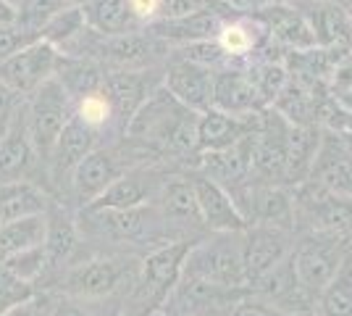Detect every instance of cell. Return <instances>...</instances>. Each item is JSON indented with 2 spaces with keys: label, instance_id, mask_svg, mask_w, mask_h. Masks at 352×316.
Segmentation results:
<instances>
[{
  "label": "cell",
  "instance_id": "52a82bcc",
  "mask_svg": "<svg viewBox=\"0 0 352 316\" xmlns=\"http://www.w3.org/2000/svg\"><path fill=\"white\" fill-rule=\"evenodd\" d=\"M294 222H308L310 232H326L350 238L352 235V196L331 193L318 182H302L294 187Z\"/></svg>",
  "mask_w": 352,
  "mask_h": 316
},
{
  "label": "cell",
  "instance_id": "4fadbf2b",
  "mask_svg": "<svg viewBox=\"0 0 352 316\" xmlns=\"http://www.w3.org/2000/svg\"><path fill=\"white\" fill-rule=\"evenodd\" d=\"M236 206L242 211L245 222L250 224H268L281 229H294V196L281 185H261L248 182L232 193Z\"/></svg>",
  "mask_w": 352,
  "mask_h": 316
},
{
  "label": "cell",
  "instance_id": "7c38bea8",
  "mask_svg": "<svg viewBox=\"0 0 352 316\" xmlns=\"http://www.w3.org/2000/svg\"><path fill=\"white\" fill-rule=\"evenodd\" d=\"M292 232L281 227L268 224H250L242 232V264L248 287H252L258 280H263L268 271H274L279 264H284L292 256Z\"/></svg>",
  "mask_w": 352,
  "mask_h": 316
},
{
  "label": "cell",
  "instance_id": "c3c4849f",
  "mask_svg": "<svg viewBox=\"0 0 352 316\" xmlns=\"http://www.w3.org/2000/svg\"><path fill=\"white\" fill-rule=\"evenodd\" d=\"M289 316H316L313 311H297V314H289Z\"/></svg>",
  "mask_w": 352,
  "mask_h": 316
},
{
  "label": "cell",
  "instance_id": "f1b7e54d",
  "mask_svg": "<svg viewBox=\"0 0 352 316\" xmlns=\"http://www.w3.org/2000/svg\"><path fill=\"white\" fill-rule=\"evenodd\" d=\"M50 203L53 200L40 182H16V185L0 187V219H3V224L14 222V219H24V216L45 213Z\"/></svg>",
  "mask_w": 352,
  "mask_h": 316
},
{
  "label": "cell",
  "instance_id": "83f0119b",
  "mask_svg": "<svg viewBox=\"0 0 352 316\" xmlns=\"http://www.w3.org/2000/svg\"><path fill=\"white\" fill-rule=\"evenodd\" d=\"M321 151V137L316 127L305 124H289V135H287V182L289 185H302L310 180L313 164Z\"/></svg>",
  "mask_w": 352,
  "mask_h": 316
},
{
  "label": "cell",
  "instance_id": "ac0fdd59",
  "mask_svg": "<svg viewBox=\"0 0 352 316\" xmlns=\"http://www.w3.org/2000/svg\"><path fill=\"white\" fill-rule=\"evenodd\" d=\"M213 108L236 119H252L265 111L245 66H223L213 74Z\"/></svg>",
  "mask_w": 352,
  "mask_h": 316
},
{
  "label": "cell",
  "instance_id": "44dd1931",
  "mask_svg": "<svg viewBox=\"0 0 352 316\" xmlns=\"http://www.w3.org/2000/svg\"><path fill=\"white\" fill-rule=\"evenodd\" d=\"M79 227L69 209L53 200L47 206V232H45V256H47V280H58L74 264V253L79 248Z\"/></svg>",
  "mask_w": 352,
  "mask_h": 316
},
{
  "label": "cell",
  "instance_id": "ffe728a7",
  "mask_svg": "<svg viewBox=\"0 0 352 316\" xmlns=\"http://www.w3.org/2000/svg\"><path fill=\"white\" fill-rule=\"evenodd\" d=\"M153 203L161 211L166 227L176 232L179 240H190L184 235H190L195 229H203L190 177H166Z\"/></svg>",
  "mask_w": 352,
  "mask_h": 316
},
{
  "label": "cell",
  "instance_id": "f5cc1de1",
  "mask_svg": "<svg viewBox=\"0 0 352 316\" xmlns=\"http://www.w3.org/2000/svg\"><path fill=\"white\" fill-rule=\"evenodd\" d=\"M155 316H168V314H155Z\"/></svg>",
  "mask_w": 352,
  "mask_h": 316
},
{
  "label": "cell",
  "instance_id": "7402d4cb",
  "mask_svg": "<svg viewBox=\"0 0 352 316\" xmlns=\"http://www.w3.org/2000/svg\"><path fill=\"white\" fill-rule=\"evenodd\" d=\"M216 43L221 45L223 56L229 59V66H245L248 61L258 59V53L265 50L268 32H265L263 21L255 14L250 16H226L219 30Z\"/></svg>",
  "mask_w": 352,
  "mask_h": 316
},
{
  "label": "cell",
  "instance_id": "681fc988",
  "mask_svg": "<svg viewBox=\"0 0 352 316\" xmlns=\"http://www.w3.org/2000/svg\"><path fill=\"white\" fill-rule=\"evenodd\" d=\"M344 11L350 14V19H352V0H347V6H344Z\"/></svg>",
  "mask_w": 352,
  "mask_h": 316
},
{
  "label": "cell",
  "instance_id": "11a10c76",
  "mask_svg": "<svg viewBox=\"0 0 352 316\" xmlns=\"http://www.w3.org/2000/svg\"><path fill=\"white\" fill-rule=\"evenodd\" d=\"M0 224H3V219H0Z\"/></svg>",
  "mask_w": 352,
  "mask_h": 316
},
{
  "label": "cell",
  "instance_id": "d6986e66",
  "mask_svg": "<svg viewBox=\"0 0 352 316\" xmlns=\"http://www.w3.org/2000/svg\"><path fill=\"white\" fill-rule=\"evenodd\" d=\"M98 140H100L98 132H92L76 116H72V121L66 124V129L60 132L50 158L45 161V177L50 180V185H58V187L63 182L69 185L74 169L82 164V158L89 156L95 148H100Z\"/></svg>",
  "mask_w": 352,
  "mask_h": 316
},
{
  "label": "cell",
  "instance_id": "7bdbcfd3",
  "mask_svg": "<svg viewBox=\"0 0 352 316\" xmlns=\"http://www.w3.org/2000/svg\"><path fill=\"white\" fill-rule=\"evenodd\" d=\"M21 103H24V98L16 95L11 87H6V85L0 82V132L6 129V124L11 121V116L19 111V105Z\"/></svg>",
  "mask_w": 352,
  "mask_h": 316
},
{
  "label": "cell",
  "instance_id": "cb8c5ba5",
  "mask_svg": "<svg viewBox=\"0 0 352 316\" xmlns=\"http://www.w3.org/2000/svg\"><path fill=\"white\" fill-rule=\"evenodd\" d=\"M255 16L263 21L271 43H279L281 48H289L292 53H305V50H316L318 48L305 14L297 11L294 6L274 3L268 8L255 11Z\"/></svg>",
  "mask_w": 352,
  "mask_h": 316
},
{
  "label": "cell",
  "instance_id": "d6a6232c",
  "mask_svg": "<svg viewBox=\"0 0 352 316\" xmlns=\"http://www.w3.org/2000/svg\"><path fill=\"white\" fill-rule=\"evenodd\" d=\"M74 116L82 121L85 127H89L92 132H98V135H103L108 129H116L118 132L113 105H111L108 95L103 92V87L82 95L79 101H74ZM118 135H121V132H118Z\"/></svg>",
  "mask_w": 352,
  "mask_h": 316
},
{
  "label": "cell",
  "instance_id": "8fae6325",
  "mask_svg": "<svg viewBox=\"0 0 352 316\" xmlns=\"http://www.w3.org/2000/svg\"><path fill=\"white\" fill-rule=\"evenodd\" d=\"M40 169L45 174L43 161L32 145L27 114H24V103H21L0 135V187L16 185V182H37L34 177Z\"/></svg>",
  "mask_w": 352,
  "mask_h": 316
},
{
  "label": "cell",
  "instance_id": "9c48e42d",
  "mask_svg": "<svg viewBox=\"0 0 352 316\" xmlns=\"http://www.w3.org/2000/svg\"><path fill=\"white\" fill-rule=\"evenodd\" d=\"M60 53L53 45H47L45 40H37L32 45L21 48L11 59L0 63V82L6 87H11L16 95L30 98L32 92H37L45 82H50L58 72Z\"/></svg>",
  "mask_w": 352,
  "mask_h": 316
},
{
  "label": "cell",
  "instance_id": "7dc6e473",
  "mask_svg": "<svg viewBox=\"0 0 352 316\" xmlns=\"http://www.w3.org/2000/svg\"><path fill=\"white\" fill-rule=\"evenodd\" d=\"M63 3H66L69 8H82V6L87 3V0H63Z\"/></svg>",
  "mask_w": 352,
  "mask_h": 316
},
{
  "label": "cell",
  "instance_id": "836d02e7",
  "mask_svg": "<svg viewBox=\"0 0 352 316\" xmlns=\"http://www.w3.org/2000/svg\"><path fill=\"white\" fill-rule=\"evenodd\" d=\"M69 8L63 0H16V27L40 40V32Z\"/></svg>",
  "mask_w": 352,
  "mask_h": 316
},
{
  "label": "cell",
  "instance_id": "1f68e13d",
  "mask_svg": "<svg viewBox=\"0 0 352 316\" xmlns=\"http://www.w3.org/2000/svg\"><path fill=\"white\" fill-rule=\"evenodd\" d=\"M245 69H248L250 79H252V85H255V90L261 95L263 105L271 108V105L279 101L281 90L287 87L289 72L284 69L281 61H274V59H252L245 63Z\"/></svg>",
  "mask_w": 352,
  "mask_h": 316
},
{
  "label": "cell",
  "instance_id": "2e32d148",
  "mask_svg": "<svg viewBox=\"0 0 352 316\" xmlns=\"http://www.w3.org/2000/svg\"><path fill=\"white\" fill-rule=\"evenodd\" d=\"M213 69L184 59H171L163 72V87L192 114H206L213 108Z\"/></svg>",
  "mask_w": 352,
  "mask_h": 316
},
{
  "label": "cell",
  "instance_id": "6da1fadb",
  "mask_svg": "<svg viewBox=\"0 0 352 316\" xmlns=\"http://www.w3.org/2000/svg\"><path fill=\"white\" fill-rule=\"evenodd\" d=\"M124 140L142 143L147 148L171 156H190L197 153V114L187 111L161 85L140 105L126 127Z\"/></svg>",
  "mask_w": 352,
  "mask_h": 316
},
{
  "label": "cell",
  "instance_id": "f907efd6",
  "mask_svg": "<svg viewBox=\"0 0 352 316\" xmlns=\"http://www.w3.org/2000/svg\"><path fill=\"white\" fill-rule=\"evenodd\" d=\"M305 3L310 6V3H329V0H305Z\"/></svg>",
  "mask_w": 352,
  "mask_h": 316
},
{
  "label": "cell",
  "instance_id": "30bf717a",
  "mask_svg": "<svg viewBox=\"0 0 352 316\" xmlns=\"http://www.w3.org/2000/svg\"><path fill=\"white\" fill-rule=\"evenodd\" d=\"M124 158H126V153L113 148V145H100L89 156H85L82 164L74 169L72 182H69V190H72L74 200L82 209H87L89 203H95L124 171L134 169V164H124Z\"/></svg>",
  "mask_w": 352,
  "mask_h": 316
},
{
  "label": "cell",
  "instance_id": "8d00e7d4",
  "mask_svg": "<svg viewBox=\"0 0 352 316\" xmlns=\"http://www.w3.org/2000/svg\"><path fill=\"white\" fill-rule=\"evenodd\" d=\"M221 316H287L284 311H279L276 306L261 301L258 295L248 293L245 298H239L236 303H232Z\"/></svg>",
  "mask_w": 352,
  "mask_h": 316
},
{
  "label": "cell",
  "instance_id": "816d5d0a",
  "mask_svg": "<svg viewBox=\"0 0 352 316\" xmlns=\"http://www.w3.org/2000/svg\"><path fill=\"white\" fill-rule=\"evenodd\" d=\"M279 3H287V6H292V3H297V0H279Z\"/></svg>",
  "mask_w": 352,
  "mask_h": 316
},
{
  "label": "cell",
  "instance_id": "ba28073f",
  "mask_svg": "<svg viewBox=\"0 0 352 316\" xmlns=\"http://www.w3.org/2000/svg\"><path fill=\"white\" fill-rule=\"evenodd\" d=\"M250 290H234V287L213 285L200 277L182 274L176 287L168 293L158 314L168 316H221L232 303L245 298Z\"/></svg>",
  "mask_w": 352,
  "mask_h": 316
},
{
  "label": "cell",
  "instance_id": "f546056e",
  "mask_svg": "<svg viewBox=\"0 0 352 316\" xmlns=\"http://www.w3.org/2000/svg\"><path fill=\"white\" fill-rule=\"evenodd\" d=\"M45 232H47V211L0 224V261L45 245Z\"/></svg>",
  "mask_w": 352,
  "mask_h": 316
},
{
  "label": "cell",
  "instance_id": "74e56055",
  "mask_svg": "<svg viewBox=\"0 0 352 316\" xmlns=\"http://www.w3.org/2000/svg\"><path fill=\"white\" fill-rule=\"evenodd\" d=\"M208 8H223V6H219L216 0H163V19H184V16L200 14ZM226 11H232V8H226Z\"/></svg>",
  "mask_w": 352,
  "mask_h": 316
},
{
  "label": "cell",
  "instance_id": "9a60e30c",
  "mask_svg": "<svg viewBox=\"0 0 352 316\" xmlns=\"http://www.w3.org/2000/svg\"><path fill=\"white\" fill-rule=\"evenodd\" d=\"M190 180L203 229H208L210 235H232V232L248 229V222H245V216H242V211H239L229 190H223L221 185H216L203 174H192Z\"/></svg>",
  "mask_w": 352,
  "mask_h": 316
},
{
  "label": "cell",
  "instance_id": "e575fe53",
  "mask_svg": "<svg viewBox=\"0 0 352 316\" xmlns=\"http://www.w3.org/2000/svg\"><path fill=\"white\" fill-rule=\"evenodd\" d=\"M85 30H87V24H85L82 8H63V11L40 32V40H45L47 45H53L58 53H63L72 43H76V40L82 37Z\"/></svg>",
  "mask_w": 352,
  "mask_h": 316
},
{
  "label": "cell",
  "instance_id": "ee69618b",
  "mask_svg": "<svg viewBox=\"0 0 352 316\" xmlns=\"http://www.w3.org/2000/svg\"><path fill=\"white\" fill-rule=\"evenodd\" d=\"M0 27H16V6L11 0H0Z\"/></svg>",
  "mask_w": 352,
  "mask_h": 316
},
{
  "label": "cell",
  "instance_id": "5bb4252c",
  "mask_svg": "<svg viewBox=\"0 0 352 316\" xmlns=\"http://www.w3.org/2000/svg\"><path fill=\"white\" fill-rule=\"evenodd\" d=\"M150 74H153V69H111V72H105L103 92L113 105L121 135H126L129 121L140 111V105L150 98V92L163 85V79L155 82Z\"/></svg>",
  "mask_w": 352,
  "mask_h": 316
},
{
  "label": "cell",
  "instance_id": "d4e9b609",
  "mask_svg": "<svg viewBox=\"0 0 352 316\" xmlns=\"http://www.w3.org/2000/svg\"><path fill=\"white\" fill-rule=\"evenodd\" d=\"M310 24V32L316 37V45L329 53H344L352 48V19L334 0L329 3H310L308 11H302Z\"/></svg>",
  "mask_w": 352,
  "mask_h": 316
},
{
  "label": "cell",
  "instance_id": "3957f363",
  "mask_svg": "<svg viewBox=\"0 0 352 316\" xmlns=\"http://www.w3.org/2000/svg\"><path fill=\"white\" fill-rule=\"evenodd\" d=\"M79 238H95V240L121 242V245H147L155 242L166 245L168 240V227L163 222L161 211L155 209V203H147L140 209L129 211H92L82 209L79 213Z\"/></svg>",
  "mask_w": 352,
  "mask_h": 316
},
{
  "label": "cell",
  "instance_id": "db71d44e",
  "mask_svg": "<svg viewBox=\"0 0 352 316\" xmlns=\"http://www.w3.org/2000/svg\"><path fill=\"white\" fill-rule=\"evenodd\" d=\"M11 3H14V6H16V0H11Z\"/></svg>",
  "mask_w": 352,
  "mask_h": 316
},
{
  "label": "cell",
  "instance_id": "ab89813d",
  "mask_svg": "<svg viewBox=\"0 0 352 316\" xmlns=\"http://www.w3.org/2000/svg\"><path fill=\"white\" fill-rule=\"evenodd\" d=\"M331 82L342 95L344 92H352V48L339 53L337 61H334V69H331Z\"/></svg>",
  "mask_w": 352,
  "mask_h": 316
},
{
  "label": "cell",
  "instance_id": "8992f818",
  "mask_svg": "<svg viewBox=\"0 0 352 316\" xmlns=\"http://www.w3.org/2000/svg\"><path fill=\"white\" fill-rule=\"evenodd\" d=\"M344 240L347 238H339V235L310 232L300 245H294L292 264L297 271V280L313 298H318L323 287L337 277L342 261L350 253L352 245Z\"/></svg>",
  "mask_w": 352,
  "mask_h": 316
},
{
  "label": "cell",
  "instance_id": "4dcf8cb0",
  "mask_svg": "<svg viewBox=\"0 0 352 316\" xmlns=\"http://www.w3.org/2000/svg\"><path fill=\"white\" fill-rule=\"evenodd\" d=\"M316 316H352V248L339 266L337 277L323 287L313 306Z\"/></svg>",
  "mask_w": 352,
  "mask_h": 316
},
{
  "label": "cell",
  "instance_id": "4316f807",
  "mask_svg": "<svg viewBox=\"0 0 352 316\" xmlns=\"http://www.w3.org/2000/svg\"><path fill=\"white\" fill-rule=\"evenodd\" d=\"M82 14H85L87 30L103 37H118V34L145 30L132 14L126 0H87L82 6Z\"/></svg>",
  "mask_w": 352,
  "mask_h": 316
},
{
  "label": "cell",
  "instance_id": "f35d334b",
  "mask_svg": "<svg viewBox=\"0 0 352 316\" xmlns=\"http://www.w3.org/2000/svg\"><path fill=\"white\" fill-rule=\"evenodd\" d=\"M32 43H37V37L21 32L19 27H0V63Z\"/></svg>",
  "mask_w": 352,
  "mask_h": 316
},
{
  "label": "cell",
  "instance_id": "277c9868",
  "mask_svg": "<svg viewBox=\"0 0 352 316\" xmlns=\"http://www.w3.org/2000/svg\"><path fill=\"white\" fill-rule=\"evenodd\" d=\"M182 274L200 277L221 287L250 290L245 264H242V232L210 235L206 240H195Z\"/></svg>",
  "mask_w": 352,
  "mask_h": 316
},
{
  "label": "cell",
  "instance_id": "b9f144b4",
  "mask_svg": "<svg viewBox=\"0 0 352 316\" xmlns=\"http://www.w3.org/2000/svg\"><path fill=\"white\" fill-rule=\"evenodd\" d=\"M47 316H95L87 301H74V298H53L50 301V314Z\"/></svg>",
  "mask_w": 352,
  "mask_h": 316
},
{
  "label": "cell",
  "instance_id": "484cf974",
  "mask_svg": "<svg viewBox=\"0 0 352 316\" xmlns=\"http://www.w3.org/2000/svg\"><path fill=\"white\" fill-rule=\"evenodd\" d=\"M261 114H255L252 119H236V116H229V114L216 111V108L200 114L197 116V153L200 156L203 153H219L229 145H234L239 137H245L248 132L255 129Z\"/></svg>",
  "mask_w": 352,
  "mask_h": 316
},
{
  "label": "cell",
  "instance_id": "d590c367",
  "mask_svg": "<svg viewBox=\"0 0 352 316\" xmlns=\"http://www.w3.org/2000/svg\"><path fill=\"white\" fill-rule=\"evenodd\" d=\"M6 269L14 274L19 282L24 285H40L47 280V256H45V245L40 248H32V251H24V253H16V256L0 261Z\"/></svg>",
  "mask_w": 352,
  "mask_h": 316
},
{
  "label": "cell",
  "instance_id": "f6af8a7d",
  "mask_svg": "<svg viewBox=\"0 0 352 316\" xmlns=\"http://www.w3.org/2000/svg\"><path fill=\"white\" fill-rule=\"evenodd\" d=\"M274 3H279V0H245V8H252V14H255V11L268 8V6H274Z\"/></svg>",
  "mask_w": 352,
  "mask_h": 316
},
{
  "label": "cell",
  "instance_id": "bcb514c9",
  "mask_svg": "<svg viewBox=\"0 0 352 316\" xmlns=\"http://www.w3.org/2000/svg\"><path fill=\"white\" fill-rule=\"evenodd\" d=\"M216 3L223 6V8H236V11H239V8H245V0H216Z\"/></svg>",
  "mask_w": 352,
  "mask_h": 316
},
{
  "label": "cell",
  "instance_id": "60d3db41",
  "mask_svg": "<svg viewBox=\"0 0 352 316\" xmlns=\"http://www.w3.org/2000/svg\"><path fill=\"white\" fill-rule=\"evenodd\" d=\"M50 295H32V298H27L24 303H19V306H14V308H8L3 316H47L50 314Z\"/></svg>",
  "mask_w": 352,
  "mask_h": 316
},
{
  "label": "cell",
  "instance_id": "e0dca14e",
  "mask_svg": "<svg viewBox=\"0 0 352 316\" xmlns=\"http://www.w3.org/2000/svg\"><path fill=\"white\" fill-rule=\"evenodd\" d=\"M163 174H158L155 169H147L145 164L134 166L129 171H124L103 196L98 198L95 203H89L87 209L92 211H129L140 209L153 203L158 190L163 185Z\"/></svg>",
  "mask_w": 352,
  "mask_h": 316
},
{
  "label": "cell",
  "instance_id": "5b68a950",
  "mask_svg": "<svg viewBox=\"0 0 352 316\" xmlns=\"http://www.w3.org/2000/svg\"><path fill=\"white\" fill-rule=\"evenodd\" d=\"M24 114H27V129H30L32 145H34V151L45 166V161L50 158V153L58 143L60 132L72 121L74 101L69 98V92L63 90V85L53 76L37 92L24 98Z\"/></svg>",
  "mask_w": 352,
  "mask_h": 316
},
{
  "label": "cell",
  "instance_id": "7a4b0ae2",
  "mask_svg": "<svg viewBox=\"0 0 352 316\" xmlns=\"http://www.w3.org/2000/svg\"><path fill=\"white\" fill-rule=\"evenodd\" d=\"M140 274V261L134 258L98 256L87 261H74L56 280L60 295L74 301L100 303L116 298L118 293H129Z\"/></svg>",
  "mask_w": 352,
  "mask_h": 316
},
{
  "label": "cell",
  "instance_id": "603a6c76",
  "mask_svg": "<svg viewBox=\"0 0 352 316\" xmlns=\"http://www.w3.org/2000/svg\"><path fill=\"white\" fill-rule=\"evenodd\" d=\"M232 11H219V8H208L200 14L184 16V19H163L145 27L155 40H161L163 45H190V43H203V40H216L223 19Z\"/></svg>",
  "mask_w": 352,
  "mask_h": 316
}]
</instances>
